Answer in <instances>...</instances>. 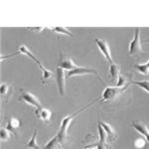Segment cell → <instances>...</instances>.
<instances>
[{
    "mask_svg": "<svg viewBox=\"0 0 149 149\" xmlns=\"http://www.w3.org/2000/svg\"><path fill=\"white\" fill-rule=\"evenodd\" d=\"M93 102H92L91 103H88V105H86L85 107H83V109H81L79 111L74 112V113L71 114V115H68V116H66L65 118H63V120L61 122V128H60L59 132H58V137H59V140H60V143L62 144V146H65L67 143V140H68V128L70 126V124H71L72 120L74 118V117L77 116L80 112L83 111L84 109H86V107H88L91 104H92Z\"/></svg>",
    "mask_w": 149,
    "mask_h": 149,
    "instance_id": "1",
    "label": "cell"
},
{
    "mask_svg": "<svg viewBox=\"0 0 149 149\" xmlns=\"http://www.w3.org/2000/svg\"><path fill=\"white\" fill-rule=\"evenodd\" d=\"M128 53L130 56H135V55L142 54L143 53L142 46H141L140 42V29L138 27L135 28V31H134V37L130 42V44H129Z\"/></svg>",
    "mask_w": 149,
    "mask_h": 149,
    "instance_id": "2",
    "label": "cell"
},
{
    "mask_svg": "<svg viewBox=\"0 0 149 149\" xmlns=\"http://www.w3.org/2000/svg\"><path fill=\"white\" fill-rule=\"evenodd\" d=\"M19 100H23V102H27L28 104L32 105V107H36V109H40L42 107L40 100L35 97L33 93H31L30 92H27L25 90H21L20 91V95H19Z\"/></svg>",
    "mask_w": 149,
    "mask_h": 149,
    "instance_id": "3",
    "label": "cell"
},
{
    "mask_svg": "<svg viewBox=\"0 0 149 149\" xmlns=\"http://www.w3.org/2000/svg\"><path fill=\"white\" fill-rule=\"evenodd\" d=\"M125 91V86L124 88H117V86H107L105 90L103 91L102 93V102L105 100H112L116 97H118L120 93H122Z\"/></svg>",
    "mask_w": 149,
    "mask_h": 149,
    "instance_id": "4",
    "label": "cell"
},
{
    "mask_svg": "<svg viewBox=\"0 0 149 149\" xmlns=\"http://www.w3.org/2000/svg\"><path fill=\"white\" fill-rule=\"evenodd\" d=\"M95 43H97L98 49L100 50V52L102 53V55L104 56V58L109 62V64H113V60H112L111 54H110L109 46V44H107V41L100 40V39H95Z\"/></svg>",
    "mask_w": 149,
    "mask_h": 149,
    "instance_id": "5",
    "label": "cell"
},
{
    "mask_svg": "<svg viewBox=\"0 0 149 149\" xmlns=\"http://www.w3.org/2000/svg\"><path fill=\"white\" fill-rule=\"evenodd\" d=\"M65 80H66V74L64 72V69L58 67L56 71V81L58 86V91L61 95H65Z\"/></svg>",
    "mask_w": 149,
    "mask_h": 149,
    "instance_id": "6",
    "label": "cell"
},
{
    "mask_svg": "<svg viewBox=\"0 0 149 149\" xmlns=\"http://www.w3.org/2000/svg\"><path fill=\"white\" fill-rule=\"evenodd\" d=\"M93 74L97 77H98V74L95 70L90 69V68H84V67H77L76 69L68 71V73L66 74V78H72L73 76H81V74Z\"/></svg>",
    "mask_w": 149,
    "mask_h": 149,
    "instance_id": "7",
    "label": "cell"
},
{
    "mask_svg": "<svg viewBox=\"0 0 149 149\" xmlns=\"http://www.w3.org/2000/svg\"><path fill=\"white\" fill-rule=\"evenodd\" d=\"M58 66H59L60 68H62V69L68 70V71L74 70V69H76L77 67H78L73 62V60H72L71 57L67 56V55H65V54L60 55V61H59Z\"/></svg>",
    "mask_w": 149,
    "mask_h": 149,
    "instance_id": "8",
    "label": "cell"
},
{
    "mask_svg": "<svg viewBox=\"0 0 149 149\" xmlns=\"http://www.w3.org/2000/svg\"><path fill=\"white\" fill-rule=\"evenodd\" d=\"M132 126H133L139 133L142 134L144 137L146 138V141L149 143V129H148V127L146 126V124H144L142 121L134 120V121H132Z\"/></svg>",
    "mask_w": 149,
    "mask_h": 149,
    "instance_id": "9",
    "label": "cell"
},
{
    "mask_svg": "<svg viewBox=\"0 0 149 149\" xmlns=\"http://www.w3.org/2000/svg\"><path fill=\"white\" fill-rule=\"evenodd\" d=\"M35 114L38 118L42 119L43 121H50L52 116V111L48 109H44V107H40V109H36Z\"/></svg>",
    "mask_w": 149,
    "mask_h": 149,
    "instance_id": "10",
    "label": "cell"
},
{
    "mask_svg": "<svg viewBox=\"0 0 149 149\" xmlns=\"http://www.w3.org/2000/svg\"><path fill=\"white\" fill-rule=\"evenodd\" d=\"M20 127V121L19 119L15 118V117H10L7 119V126L6 128L8 130H10L12 133H14L16 135V129Z\"/></svg>",
    "mask_w": 149,
    "mask_h": 149,
    "instance_id": "11",
    "label": "cell"
},
{
    "mask_svg": "<svg viewBox=\"0 0 149 149\" xmlns=\"http://www.w3.org/2000/svg\"><path fill=\"white\" fill-rule=\"evenodd\" d=\"M19 53H22L23 55H26V56L30 58L31 60H33V61H34L35 63L37 64L38 66L40 67V69L43 67V66H42V64L40 63V61H39V60H38L37 58H36V57L34 56V55H33L32 53H31V51L28 49L27 47L25 46V45H22V46H20V48H19Z\"/></svg>",
    "mask_w": 149,
    "mask_h": 149,
    "instance_id": "12",
    "label": "cell"
},
{
    "mask_svg": "<svg viewBox=\"0 0 149 149\" xmlns=\"http://www.w3.org/2000/svg\"><path fill=\"white\" fill-rule=\"evenodd\" d=\"M12 93V86L9 85L8 83H2L1 84V97L4 98V100H8L9 97L11 95Z\"/></svg>",
    "mask_w": 149,
    "mask_h": 149,
    "instance_id": "13",
    "label": "cell"
},
{
    "mask_svg": "<svg viewBox=\"0 0 149 149\" xmlns=\"http://www.w3.org/2000/svg\"><path fill=\"white\" fill-rule=\"evenodd\" d=\"M98 124H100L102 128L104 129V131L107 132V136L109 137L110 140H115V139H116V135H115V133H114V130L112 129V127L110 126L109 124L105 123V122H103V121H98Z\"/></svg>",
    "mask_w": 149,
    "mask_h": 149,
    "instance_id": "14",
    "label": "cell"
},
{
    "mask_svg": "<svg viewBox=\"0 0 149 149\" xmlns=\"http://www.w3.org/2000/svg\"><path fill=\"white\" fill-rule=\"evenodd\" d=\"M61 147H62V144L60 143L58 135H56L55 137H53L51 140L47 143V145H45V147H43L42 149H60Z\"/></svg>",
    "mask_w": 149,
    "mask_h": 149,
    "instance_id": "15",
    "label": "cell"
},
{
    "mask_svg": "<svg viewBox=\"0 0 149 149\" xmlns=\"http://www.w3.org/2000/svg\"><path fill=\"white\" fill-rule=\"evenodd\" d=\"M36 137H37V129H34L33 131V136L31 137L30 140L26 143V147L27 148H30V149H41L40 148V145L37 143L36 141Z\"/></svg>",
    "mask_w": 149,
    "mask_h": 149,
    "instance_id": "16",
    "label": "cell"
},
{
    "mask_svg": "<svg viewBox=\"0 0 149 149\" xmlns=\"http://www.w3.org/2000/svg\"><path fill=\"white\" fill-rule=\"evenodd\" d=\"M109 74L110 77H111L112 81H117L118 80V77H119V66L116 64H110L109 66Z\"/></svg>",
    "mask_w": 149,
    "mask_h": 149,
    "instance_id": "17",
    "label": "cell"
},
{
    "mask_svg": "<svg viewBox=\"0 0 149 149\" xmlns=\"http://www.w3.org/2000/svg\"><path fill=\"white\" fill-rule=\"evenodd\" d=\"M134 68L138 71V73L147 76L149 74V61L146 62L145 64H140V65H134Z\"/></svg>",
    "mask_w": 149,
    "mask_h": 149,
    "instance_id": "18",
    "label": "cell"
},
{
    "mask_svg": "<svg viewBox=\"0 0 149 149\" xmlns=\"http://www.w3.org/2000/svg\"><path fill=\"white\" fill-rule=\"evenodd\" d=\"M41 70H42V73H43V74H42V81H41V83H42V85H45V84H46L47 81L53 77V73L51 71H49V70L45 69L44 67H42Z\"/></svg>",
    "mask_w": 149,
    "mask_h": 149,
    "instance_id": "19",
    "label": "cell"
},
{
    "mask_svg": "<svg viewBox=\"0 0 149 149\" xmlns=\"http://www.w3.org/2000/svg\"><path fill=\"white\" fill-rule=\"evenodd\" d=\"M98 135H100V142L102 143H107V132L104 131V129L102 128L100 124H98Z\"/></svg>",
    "mask_w": 149,
    "mask_h": 149,
    "instance_id": "20",
    "label": "cell"
},
{
    "mask_svg": "<svg viewBox=\"0 0 149 149\" xmlns=\"http://www.w3.org/2000/svg\"><path fill=\"white\" fill-rule=\"evenodd\" d=\"M132 84H134V85L138 86L139 88H143V90H145L146 92L149 93V81H132Z\"/></svg>",
    "mask_w": 149,
    "mask_h": 149,
    "instance_id": "21",
    "label": "cell"
},
{
    "mask_svg": "<svg viewBox=\"0 0 149 149\" xmlns=\"http://www.w3.org/2000/svg\"><path fill=\"white\" fill-rule=\"evenodd\" d=\"M10 133L11 131L8 130L5 127H1L0 130V134H1V140L2 141H8L10 139Z\"/></svg>",
    "mask_w": 149,
    "mask_h": 149,
    "instance_id": "22",
    "label": "cell"
},
{
    "mask_svg": "<svg viewBox=\"0 0 149 149\" xmlns=\"http://www.w3.org/2000/svg\"><path fill=\"white\" fill-rule=\"evenodd\" d=\"M53 31L56 33H59V34H65V35H68V36L73 37V34H72L71 31L68 30V29L65 28V27H55L53 29Z\"/></svg>",
    "mask_w": 149,
    "mask_h": 149,
    "instance_id": "23",
    "label": "cell"
},
{
    "mask_svg": "<svg viewBox=\"0 0 149 149\" xmlns=\"http://www.w3.org/2000/svg\"><path fill=\"white\" fill-rule=\"evenodd\" d=\"M125 85H126L125 78H123L121 74H119L118 80H117V81H116V85H115V86H117V88H124Z\"/></svg>",
    "mask_w": 149,
    "mask_h": 149,
    "instance_id": "24",
    "label": "cell"
},
{
    "mask_svg": "<svg viewBox=\"0 0 149 149\" xmlns=\"http://www.w3.org/2000/svg\"><path fill=\"white\" fill-rule=\"evenodd\" d=\"M135 147H137V148H142L145 146V140L142 138H138V139H136V141H135Z\"/></svg>",
    "mask_w": 149,
    "mask_h": 149,
    "instance_id": "25",
    "label": "cell"
},
{
    "mask_svg": "<svg viewBox=\"0 0 149 149\" xmlns=\"http://www.w3.org/2000/svg\"><path fill=\"white\" fill-rule=\"evenodd\" d=\"M97 149H110V146L107 143H102L98 141Z\"/></svg>",
    "mask_w": 149,
    "mask_h": 149,
    "instance_id": "26",
    "label": "cell"
}]
</instances>
